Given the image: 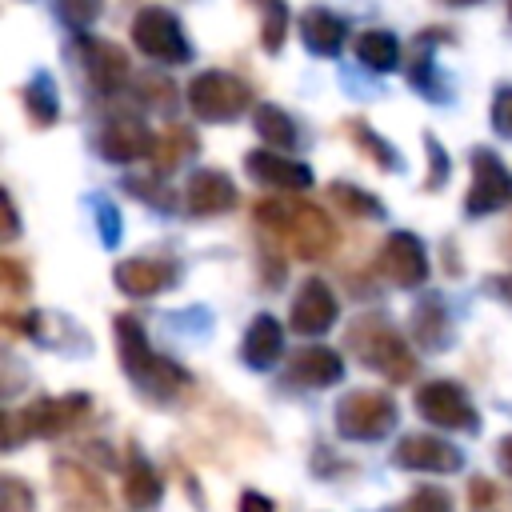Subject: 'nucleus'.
<instances>
[{"mask_svg": "<svg viewBox=\"0 0 512 512\" xmlns=\"http://www.w3.org/2000/svg\"><path fill=\"white\" fill-rule=\"evenodd\" d=\"M256 224L284 240V248L300 260H320L336 248V224L324 208L304 200H256Z\"/></svg>", "mask_w": 512, "mask_h": 512, "instance_id": "nucleus-1", "label": "nucleus"}, {"mask_svg": "<svg viewBox=\"0 0 512 512\" xmlns=\"http://www.w3.org/2000/svg\"><path fill=\"white\" fill-rule=\"evenodd\" d=\"M116 352H120L124 376L140 392H148L156 400H164V396H172L176 388L188 384V376L172 360H164V356L152 352V344H148V336H144V328H140L136 316H116Z\"/></svg>", "mask_w": 512, "mask_h": 512, "instance_id": "nucleus-2", "label": "nucleus"}, {"mask_svg": "<svg viewBox=\"0 0 512 512\" xmlns=\"http://www.w3.org/2000/svg\"><path fill=\"white\" fill-rule=\"evenodd\" d=\"M348 348H352V356H356L360 364L384 372L388 380H396V384L412 380L416 360H412L408 344L400 340V332H396L380 312H364V316H356V320L348 324Z\"/></svg>", "mask_w": 512, "mask_h": 512, "instance_id": "nucleus-3", "label": "nucleus"}, {"mask_svg": "<svg viewBox=\"0 0 512 512\" xmlns=\"http://www.w3.org/2000/svg\"><path fill=\"white\" fill-rule=\"evenodd\" d=\"M84 412H88L84 392H72V396H60V400H32L28 408L4 416V448L12 452L24 436H56V432L72 428Z\"/></svg>", "mask_w": 512, "mask_h": 512, "instance_id": "nucleus-4", "label": "nucleus"}, {"mask_svg": "<svg viewBox=\"0 0 512 512\" xmlns=\"http://www.w3.org/2000/svg\"><path fill=\"white\" fill-rule=\"evenodd\" d=\"M396 400L388 392L372 388H352L336 404V432L348 440H380L384 432L396 428Z\"/></svg>", "mask_w": 512, "mask_h": 512, "instance_id": "nucleus-5", "label": "nucleus"}, {"mask_svg": "<svg viewBox=\"0 0 512 512\" xmlns=\"http://www.w3.org/2000/svg\"><path fill=\"white\" fill-rule=\"evenodd\" d=\"M248 104H252V88H248L240 76H232V72L208 68V72L192 76V84H188V108H192V116H200V120H208V124L232 120V116H240Z\"/></svg>", "mask_w": 512, "mask_h": 512, "instance_id": "nucleus-6", "label": "nucleus"}, {"mask_svg": "<svg viewBox=\"0 0 512 512\" xmlns=\"http://www.w3.org/2000/svg\"><path fill=\"white\" fill-rule=\"evenodd\" d=\"M132 44L160 60V64H184L192 60V44L180 28V20L168 12V8H140L136 20H132Z\"/></svg>", "mask_w": 512, "mask_h": 512, "instance_id": "nucleus-7", "label": "nucleus"}, {"mask_svg": "<svg viewBox=\"0 0 512 512\" xmlns=\"http://www.w3.org/2000/svg\"><path fill=\"white\" fill-rule=\"evenodd\" d=\"M416 412L448 432H476L480 428V412L472 408L468 392L456 380H428L416 388Z\"/></svg>", "mask_w": 512, "mask_h": 512, "instance_id": "nucleus-8", "label": "nucleus"}, {"mask_svg": "<svg viewBox=\"0 0 512 512\" xmlns=\"http://www.w3.org/2000/svg\"><path fill=\"white\" fill-rule=\"evenodd\" d=\"M512 204V172L508 164L492 152V148H476L472 152V188L464 196V212L468 216H484L496 208Z\"/></svg>", "mask_w": 512, "mask_h": 512, "instance_id": "nucleus-9", "label": "nucleus"}, {"mask_svg": "<svg viewBox=\"0 0 512 512\" xmlns=\"http://www.w3.org/2000/svg\"><path fill=\"white\" fill-rule=\"evenodd\" d=\"M380 276L396 288H416L428 276V252L412 232H392L380 248Z\"/></svg>", "mask_w": 512, "mask_h": 512, "instance_id": "nucleus-10", "label": "nucleus"}, {"mask_svg": "<svg viewBox=\"0 0 512 512\" xmlns=\"http://www.w3.org/2000/svg\"><path fill=\"white\" fill-rule=\"evenodd\" d=\"M336 312H340V304H336L332 288H328L320 276H308V280L300 284L296 300H292L288 328H292L296 336H320V332H328V328L336 324Z\"/></svg>", "mask_w": 512, "mask_h": 512, "instance_id": "nucleus-11", "label": "nucleus"}, {"mask_svg": "<svg viewBox=\"0 0 512 512\" xmlns=\"http://www.w3.org/2000/svg\"><path fill=\"white\" fill-rule=\"evenodd\" d=\"M76 52H80V64H84V76L100 88V92H112L128 80L132 64H128V52L116 48L112 40H96V36H76Z\"/></svg>", "mask_w": 512, "mask_h": 512, "instance_id": "nucleus-12", "label": "nucleus"}, {"mask_svg": "<svg viewBox=\"0 0 512 512\" xmlns=\"http://www.w3.org/2000/svg\"><path fill=\"white\" fill-rule=\"evenodd\" d=\"M96 144H100V156H104V160L128 164V160L148 156V152L156 148V136L148 132L144 120H136V116H116V120L104 124V132H100Z\"/></svg>", "mask_w": 512, "mask_h": 512, "instance_id": "nucleus-13", "label": "nucleus"}, {"mask_svg": "<svg viewBox=\"0 0 512 512\" xmlns=\"http://www.w3.org/2000/svg\"><path fill=\"white\" fill-rule=\"evenodd\" d=\"M240 200L236 184L216 172V168H200L188 176V188H184V204L192 216H220V212H232Z\"/></svg>", "mask_w": 512, "mask_h": 512, "instance_id": "nucleus-14", "label": "nucleus"}, {"mask_svg": "<svg viewBox=\"0 0 512 512\" xmlns=\"http://www.w3.org/2000/svg\"><path fill=\"white\" fill-rule=\"evenodd\" d=\"M392 460L400 468H412V472H456L464 464L460 448H452L448 440L440 436H404L392 452Z\"/></svg>", "mask_w": 512, "mask_h": 512, "instance_id": "nucleus-15", "label": "nucleus"}, {"mask_svg": "<svg viewBox=\"0 0 512 512\" xmlns=\"http://www.w3.org/2000/svg\"><path fill=\"white\" fill-rule=\"evenodd\" d=\"M288 376L296 384H308V388H332L344 380V360L328 344H308V348L288 356Z\"/></svg>", "mask_w": 512, "mask_h": 512, "instance_id": "nucleus-16", "label": "nucleus"}, {"mask_svg": "<svg viewBox=\"0 0 512 512\" xmlns=\"http://www.w3.org/2000/svg\"><path fill=\"white\" fill-rule=\"evenodd\" d=\"M112 280H116V288H120L124 296H136V300H140V296H156V292L172 288V284H176V264L136 256V260L116 264Z\"/></svg>", "mask_w": 512, "mask_h": 512, "instance_id": "nucleus-17", "label": "nucleus"}, {"mask_svg": "<svg viewBox=\"0 0 512 512\" xmlns=\"http://www.w3.org/2000/svg\"><path fill=\"white\" fill-rule=\"evenodd\" d=\"M244 168H248L256 180L276 184V188H284V192H304V188L312 184V168H308V164H296V160H288V156H280L276 148L248 152V156H244Z\"/></svg>", "mask_w": 512, "mask_h": 512, "instance_id": "nucleus-18", "label": "nucleus"}, {"mask_svg": "<svg viewBox=\"0 0 512 512\" xmlns=\"http://www.w3.org/2000/svg\"><path fill=\"white\" fill-rule=\"evenodd\" d=\"M244 360H248V368H256V372H264V368H272L280 356H284V328L272 320V316H256L252 324H248V332H244Z\"/></svg>", "mask_w": 512, "mask_h": 512, "instance_id": "nucleus-19", "label": "nucleus"}, {"mask_svg": "<svg viewBox=\"0 0 512 512\" xmlns=\"http://www.w3.org/2000/svg\"><path fill=\"white\" fill-rule=\"evenodd\" d=\"M300 36H304L308 52H316V56H336L340 44H344V36H348V24H344L336 12H328V8H308V12L300 16Z\"/></svg>", "mask_w": 512, "mask_h": 512, "instance_id": "nucleus-20", "label": "nucleus"}, {"mask_svg": "<svg viewBox=\"0 0 512 512\" xmlns=\"http://www.w3.org/2000/svg\"><path fill=\"white\" fill-rule=\"evenodd\" d=\"M412 336L420 348L428 352H440L452 344V324H448V312L440 304V296H424L416 308H412Z\"/></svg>", "mask_w": 512, "mask_h": 512, "instance_id": "nucleus-21", "label": "nucleus"}, {"mask_svg": "<svg viewBox=\"0 0 512 512\" xmlns=\"http://www.w3.org/2000/svg\"><path fill=\"white\" fill-rule=\"evenodd\" d=\"M52 476H56V484L64 488V496H72V500H84L88 508H104L108 504V496H104V484L84 468V464H72V460H56V468H52Z\"/></svg>", "mask_w": 512, "mask_h": 512, "instance_id": "nucleus-22", "label": "nucleus"}, {"mask_svg": "<svg viewBox=\"0 0 512 512\" xmlns=\"http://www.w3.org/2000/svg\"><path fill=\"white\" fill-rule=\"evenodd\" d=\"M252 124H256V136H260L268 148H276V152L296 148V140H300L296 124H292V120H288V112H280L276 104H256Z\"/></svg>", "mask_w": 512, "mask_h": 512, "instance_id": "nucleus-23", "label": "nucleus"}, {"mask_svg": "<svg viewBox=\"0 0 512 512\" xmlns=\"http://www.w3.org/2000/svg\"><path fill=\"white\" fill-rule=\"evenodd\" d=\"M124 500L132 508H152L160 500V476L136 448H132V464H128V476H124Z\"/></svg>", "mask_w": 512, "mask_h": 512, "instance_id": "nucleus-24", "label": "nucleus"}, {"mask_svg": "<svg viewBox=\"0 0 512 512\" xmlns=\"http://www.w3.org/2000/svg\"><path fill=\"white\" fill-rule=\"evenodd\" d=\"M356 56H360L372 72H392L396 60H400V44H396L392 32H384V28H368V32L356 36Z\"/></svg>", "mask_w": 512, "mask_h": 512, "instance_id": "nucleus-25", "label": "nucleus"}, {"mask_svg": "<svg viewBox=\"0 0 512 512\" xmlns=\"http://www.w3.org/2000/svg\"><path fill=\"white\" fill-rule=\"evenodd\" d=\"M24 104H28V120H32L36 128H48V124L56 120L60 104H56V84L48 80V72H36V76H32V84H28V92H24Z\"/></svg>", "mask_w": 512, "mask_h": 512, "instance_id": "nucleus-26", "label": "nucleus"}, {"mask_svg": "<svg viewBox=\"0 0 512 512\" xmlns=\"http://www.w3.org/2000/svg\"><path fill=\"white\" fill-rule=\"evenodd\" d=\"M188 152H196V136H192L188 128H172V132H168V136H160V140H156V148H152V156H156V160H152V164H156V168H152V176L172 172Z\"/></svg>", "mask_w": 512, "mask_h": 512, "instance_id": "nucleus-27", "label": "nucleus"}, {"mask_svg": "<svg viewBox=\"0 0 512 512\" xmlns=\"http://www.w3.org/2000/svg\"><path fill=\"white\" fill-rule=\"evenodd\" d=\"M348 132H352V140L360 144V152H368L380 168H388V172H400V168H404V160L396 156V148H392L384 136H376L364 120H352V124H348Z\"/></svg>", "mask_w": 512, "mask_h": 512, "instance_id": "nucleus-28", "label": "nucleus"}, {"mask_svg": "<svg viewBox=\"0 0 512 512\" xmlns=\"http://www.w3.org/2000/svg\"><path fill=\"white\" fill-rule=\"evenodd\" d=\"M260 8V36H264V48L276 52L284 44V32H288V0H252Z\"/></svg>", "mask_w": 512, "mask_h": 512, "instance_id": "nucleus-29", "label": "nucleus"}, {"mask_svg": "<svg viewBox=\"0 0 512 512\" xmlns=\"http://www.w3.org/2000/svg\"><path fill=\"white\" fill-rule=\"evenodd\" d=\"M412 88L416 92H424L428 100H444L448 96V88L440 84V72L432 68V48L420 40V48H416V60H412Z\"/></svg>", "mask_w": 512, "mask_h": 512, "instance_id": "nucleus-30", "label": "nucleus"}, {"mask_svg": "<svg viewBox=\"0 0 512 512\" xmlns=\"http://www.w3.org/2000/svg\"><path fill=\"white\" fill-rule=\"evenodd\" d=\"M328 196L348 212V216H380L384 212V204L372 196V192H364V188H356V184H332L328 188Z\"/></svg>", "mask_w": 512, "mask_h": 512, "instance_id": "nucleus-31", "label": "nucleus"}, {"mask_svg": "<svg viewBox=\"0 0 512 512\" xmlns=\"http://www.w3.org/2000/svg\"><path fill=\"white\" fill-rule=\"evenodd\" d=\"M404 512H452V500H448L444 488H436V484H420L416 492H408Z\"/></svg>", "mask_w": 512, "mask_h": 512, "instance_id": "nucleus-32", "label": "nucleus"}, {"mask_svg": "<svg viewBox=\"0 0 512 512\" xmlns=\"http://www.w3.org/2000/svg\"><path fill=\"white\" fill-rule=\"evenodd\" d=\"M100 8H104V0H56L60 20H64V24H72V28L92 24V20L100 16Z\"/></svg>", "mask_w": 512, "mask_h": 512, "instance_id": "nucleus-33", "label": "nucleus"}, {"mask_svg": "<svg viewBox=\"0 0 512 512\" xmlns=\"http://www.w3.org/2000/svg\"><path fill=\"white\" fill-rule=\"evenodd\" d=\"M0 492H4V508L0 512H32V488L24 484V480H16V476H4V484H0Z\"/></svg>", "mask_w": 512, "mask_h": 512, "instance_id": "nucleus-34", "label": "nucleus"}, {"mask_svg": "<svg viewBox=\"0 0 512 512\" xmlns=\"http://www.w3.org/2000/svg\"><path fill=\"white\" fill-rule=\"evenodd\" d=\"M424 148H428V188H440L444 176H448V168H452V160H448V152L436 144V136H424Z\"/></svg>", "mask_w": 512, "mask_h": 512, "instance_id": "nucleus-35", "label": "nucleus"}, {"mask_svg": "<svg viewBox=\"0 0 512 512\" xmlns=\"http://www.w3.org/2000/svg\"><path fill=\"white\" fill-rule=\"evenodd\" d=\"M0 280H4V292H8L12 300L28 292V276H24V264H16L12 256H4V260H0Z\"/></svg>", "mask_w": 512, "mask_h": 512, "instance_id": "nucleus-36", "label": "nucleus"}, {"mask_svg": "<svg viewBox=\"0 0 512 512\" xmlns=\"http://www.w3.org/2000/svg\"><path fill=\"white\" fill-rule=\"evenodd\" d=\"M492 124L500 136L512 140V88H500L496 100H492Z\"/></svg>", "mask_w": 512, "mask_h": 512, "instance_id": "nucleus-37", "label": "nucleus"}, {"mask_svg": "<svg viewBox=\"0 0 512 512\" xmlns=\"http://www.w3.org/2000/svg\"><path fill=\"white\" fill-rule=\"evenodd\" d=\"M96 224H100V236H104V244H116L120 240V220H116V208L112 204H96Z\"/></svg>", "mask_w": 512, "mask_h": 512, "instance_id": "nucleus-38", "label": "nucleus"}, {"mask_svg": "<svg viewBox=\"0 0 512 512\" xmlns=\"http://www.w3.org/2000/svg\"><path fill=\"white\" fill-rule=\"evenodd\" d=\"M468 500H472V508H476V512H480V508H488V504L496 500V488H492V480H480V476H476V480L468 484Z\"/></svg>", "mask_w": 512, "mask_h": 512, "instance_id": "nucleus-39", "label": "nucleus"}, {"mask_svg": "<svg viewBox=\"0 0 512 512\" xmlns=\"http://www.w3.org/2000/svg\"><path fill=\"white\" fill-rule=\"evenodd\" d=\"M240 512H272V504H268V496L248 488V492H240Z\"/></svg>", "mask_w": 512, "mask_h": 512, "instance_id": "nucleus-40", "label": "nucleus"}, {"mask_svg": "<svg viewBox=\"0 0 512 512\" xmlns=\"http://www.w3.org/2000/svg\"><path fill=\"white\" fill-rule=\"evenodd\" d=\"M488 292H496L504 304H512V272H504V276H496V280H488Z\"/></svg>", "mask_w": 512, "mask_h": 512, "instance_id": "nucleus-41", "label": "nucleus"}, {"mask_svg": "<svg viewBox=\"0 0 512 512\" xmlns=\"http://www.w3.org/2000/svg\"><path fill=\"white\" fill-rule=\"evenodd\" d=\"M16 228H20V224H16V208H12V196L4 192V236L12 240V236H16Z\"/></svg>", "mask_w": 512, "mask_h": 512, "instance_id": "nucleus-42", "label": "nucleus"}, {"mask_svg": "<svg viewBox=\"0 0 512 512\" xmlns=\"http://www.w3.org/2000/svg\"><path fill=\"white\" fill-rule=\"evenodd\" d=\"M496 452H500V464H504V472H512V436H504Z\"/></svg>", "mask_w": 512, "mask_h": 512, "instance_id": "nucleus-43", "label": "nucleus"}, {"mask_svg": "<svg viewBox=\"0 0 512 512\" xmlns=\"http://www.w3.org/2000/svg\"><path fill=\"white\" fill-rule=\"evenodd\" d=\"M132 192H140V196H148V188H144V184H132ZM152 200H156V204H164V208L172 204V200H168L164 192H152Z\"/></svg>", "mask_w": 512, "mask_h": 512, "instance_id": "nucleus-44", "label": "nucleus"}, {"mask_svg": "<svg viewBox=\"0 0 512 512\" xmlns=\"http://www.w3.org/2000/svg\"><path fill=\"white\" fill-rule=\"evenodd\" d=\"M444 4H456V8H464V4H480V0H444Z\"/></svg>", "mask_w": 512, "mask_h": 512, "instance_id": "nucleus-45", "label": "nucleus"}, {"mask_svg": "<svg viewBox=\"0 0 512 512\" xmlns=\"http://www.w3.org/2000/svg\"><path fill=\"white\" fill-rule=\"evenodd\" d=\"M508 16H512V0H508Z\"/></svg>", "mask_w": 512, "mask_h": 512, "instance_id": "nucleus-46", "label": "nucleus"}]
</instances>
